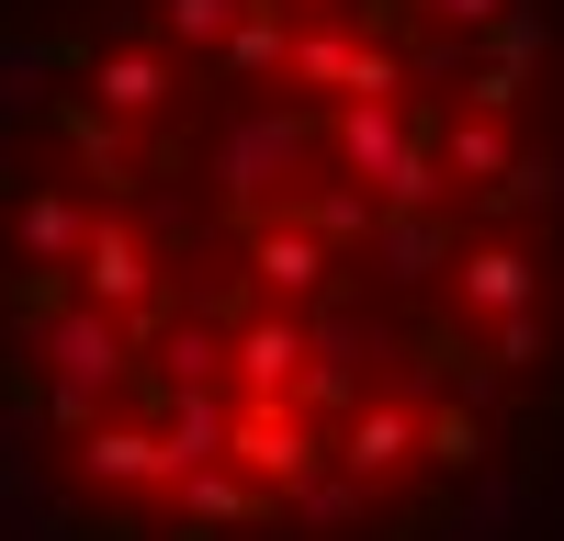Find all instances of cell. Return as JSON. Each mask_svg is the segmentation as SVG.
Returning <instances> with one entry per match:
<instances>
[{"instance_id": "cell-1", "label": "cell", "mask_w": 564, "mask_h": 541, "mask_svg": "<svg viewBox=\"0 0 564 541\" xmlns=\"http://www.w3.org/2000/svg\"><path fill=\"white\" fill-rule=\"evenodd\" d=\"M0 541H564V0H0Z\"/></svg>"}]
</instances>
